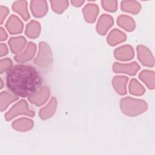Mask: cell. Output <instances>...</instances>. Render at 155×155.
Returning <instances> with one entry per match:
<instances>
[{
  "label": "cell",
  "mask_w": 155,
  "mask_h": 155,
  "mask_svg": "<svg viewBox=\"0 0 155 155\" xmlns=\"http://www.w3.org/2000/svg\"><path fill=\"white\" fill-rule=\"evenodd\" d=\"M42 78L38 70L27 64L13 66L6 74V85L14 94L28 97L42 86Z\"/></svg>",
  "instance_id": "cell-1"
},
{
  "label": "cell",
  "mask_w": 155,
  "mask_h": 155,
  "mask_svg": "<svg viewBox=\"0 0 155 155\" xmlns=\"http://www.w3.org/2000/svg\"><path fill=\"white\" fill-rule=\"evenodd\" d=\"M120 108L124 114L133 117L146 111L148 105L143 100L128 96L120 99Z\"/></svg>",
  "instance_id": "cell-2"
},
{
  "label": "cell",
  "mask_w": 155,
  "mask_h": 155,
  "mask_svg": "<svg viewBox=\"0 0 155 155\" xmlns=\"http://www.w3.org/2000/svg\"><path fill=\"white\" fill-rule=\"evenodd\" d=\"M34 64L42 68H48L53 62V54L49 45L45 42L39 44V50L37 56L33 61Z\"/></svg>",
  "instance_id": "cell-3"
},
{
  "label": "cell",
  "mask_w": 155,
  "mask_h": 155,
  "mask_svg": "<svg viewBox=\"0 0 155 155\" xmlns=\"http://www.w3.org/2000/svg\"><path fill=\"white\" fill-rule=\"evenodd\" d=\"M35 113L28 107V104L25 100H21L15 104L5 114V119L10 121L19 115H26L30 117H34Z\"/></svg>",
  "instance_id": "cell-4"
},
{
  "label": "cell",
  "mask_w": 155,
  "mask_h": 155,
  "mask_svg": "<svg viewBox=\"0 0 155 155\" xmlns=\"http://www.w3.org/2000/svg\"><path fill=\"white\" fill-rule=\"evenodd\" d=\"M50 95V91L48 87L42 86L36 92L28 97V101L38 107L45 104L48 99Z\"/></svg>",
  "instance_id": "cell-5"
},
{
  "label": "cell",
  "mask_w": 155,
  "mask_h": 155,
  "mask_svg": "<svg viewBox=\"0 0 155 155\" xmlns=\"http://www.w3.org/2000/svg\"><path fill=\"white\" fill-rule=\"evenodd\" d=\"M137 58L140 62L144 66L153 67L154 65V56L148 48L139 45L136 48Z\"/></svg>",
  "instance_id": "cell-6"
},
{
  "label": "cell",
  "mask_w": 155,
  "mask_h": 155,
  "mask_svg": "<svg viewBox=\"0 0 155 155\" xmlns=\"http://www.w3.org/2000/svg\"><path fill=\"white\" fill-rule=\"evenodd\" d=\"M139 69L140 66L136 62H133L128 64L114 62L113 65V70L114 73H124L130 76L135 75Z\"/></svg>",
  "instance_id": "cell-7"
},
{
  "label": "cell",
  "mask_w": 155,
  "mask_h": 155,
  "mask_svg": "<svg viewBox=\"0 0 155 155\" xmlns=\"http://www.w3.org/2000/svg\"><path fill=\"white\" fill-rule=\"evenodd\" d=\"M114 56L117 60L128 61L134 58V51L133 47L131 45H124L114 50Z\"/></svg>",
  "instance_id": "cell-8"
},
{
  "label": "cell",
  "mask_w": 155,
  "mask_h": 155,
  "mask_svg": "<svg viewBox=\"0 0 155 155\" xmlns=\"http://www.w3.org/2000/svg\"><path fill=\"white\" fill-rule=\"evenodd\" d=\"M36 51V45L32 42H29L24 50L14 57L15 61L23 63L30 61L34 57Z\"/></svg>",
  "instance_id": "cell-9"
},
{
  "label": "cell",
  "mask_w": 155,
  "mask_h": 155,
  "mask_svg": "<svg viewBox=\"0 0 155 155\" xmlns=\"http://www.w3.org/2000/svg\"><path fill=\"white\" fill-rule=\"evenodd\" d=\"M114 20L111 16L107 14L102 15L96 25V31L100 35H105L113 26Z\"/></svg>",
  "instance_id": "cell-10"
},
{
  "label": "cell",
  "mask_w": 155,
  "mask_h": 155,
  "mask_svg": "<svg viewBox=\"0 0 155 155\" xmlns=\"http://www.w3.org/2000/svg\"><path fill=\"white\" fill-rule=\"evenodd\" d=\"M5 27L11 35H17L22 31L24 24L18 16L12 15L8 19Z\"/></svg>",
  "instance_id": "cell-11"
},
{
  "label": "cell",
  "mask_w": 155,
  "mask_h": 155,
  "mask_svg": "<svg viewBox=\"0 0 155 155\" xmlns=\"http://www.w3.org/2000/svg\"><path fill=\"white\" fill-rule=\"evenodd\" d=\"M30 10L35 17L42 18L47 13V2L45 1H31L30 2Z\"/></svg>",
  "instance_id": "cell-12"
},
{
  "label": "cell",
  "mask_w": 155,
  "mask_h": 155,
  "mask_svg": "<svg viewBox=\"0 0 155 155\" xmlns=\"http://www.w3.org/2000/svg\"><path fill=\"white\" fill-rule=\"evenodd\" d=\"M99 7L96 4L89 3L85 5L82 9V13L84 19L88 23L95 22L99 13Z\"/></svg>",
  "instance_id": "cell-13"
},
{
  "label": "cell",
  "mask_w": 155,
  "mask_h": 155,
  "mask_svg": "<svg viewBox=\"0 0 155 155\" xmlns=\"http://www.w3.org/2000/svg\"><path fill=\"white\" fill-rule=\"evenodd\" d=\"M8 45L11 51L14 54L20 53L27 44V40L24 36L11 38L8 40Z\"/></svg>",
  "instance_id": "cell-14"
},
{
  "label": "cell",
  "mask_w": 155,
  "mask_h": 155,
  "mask_svg": "<svg viewBox=\"0 0 155 155\" xmlns=\"http://www.w3.org/2000/svg\"><path fill=\"white\" fill-rule=\"evenodd\" d=\"M128 78L124 76H116L113 78L112 84L114 89L120 95H125L127 93V85Z\"/></svg>",
  "instance_id": "cell-15"
},
{
  "label": "cell",
  "mask_w": 155,
  "mask_h": 155,
  "mask_svg": "<svg viewBox=\"0 0 155 155\" xmlns=\"http://www.w3.org/2000/svg\"><path fill=\"white\" fill-rule=\"evenodd\" d=\"M127 40L126 35L122 31L114 28L108 34L107 41L110 45L115 46L120 43L124 42Z\"/></svg>",
  "instance_id": "cell-16"
},
{
  "label": "cell",
  "mask_w": 155,
  "mask_h": 155,
  "mask_svg": "<svg viewBox=\"0 0 155 155\" xmlns=\"http://www.w3.org/2000/svg\"><path fill=\"white\" fill-rule=\"evenodd\" d=\"M12 128L18 131L24 132L31 130L33 127V121L27 117H21L14 120L12 124Z\"/></svg>",
  "instance_id": "cell-17"
},
{
  "label": "cell",
  "mask_w": 155,
  "mask_h": 155,
  "mask_svg": "<svg viewBox=\"0 0 155 155\" xmlns=\"http://www.w3.org/2000/svg\"><path fill=\"white\" fill-rule=\"evenodd\" d=\"M56 108H57V100L56 97H53L50 99L48 104L40 110L39 113L40 117L43 120L47 119L51 117L54 114Z\"/></svg>",
  "instance_id": "cell-18"
},
{
  "label": "cell",
  "mask_w": 155,
  "mask_h": 155,
  "mask_svg": "<svg viewBox=\"0 0 155 155\" xmlns=\"http://www.w3.org/2000/svg\"><path fill=\"white\" fill-rule=\"evenodd\" d=\"M117 25L127 31H132L134 30L136 23L134 19L130 16L122 15L118 16L117 19Z\"/></svg>",
  "instance_id": "cell-19"
},
{
  "label": "cell",
  "mask_w": 155,
  "mask_h": 155,
  "mask_svg": "<svg viewBox=\"0 0 155 155\" xmlns=\"http://www.w3.org/2000/svg\"><path fill=\"white\" fill-rule=\"evenodd\" d=\"M40 33L41 25L38 21L31 20L26 25L25 34L28 38L36 39L39 36Z\"/></svg>",
  "instance_id": "cell-20"
},
{
  "label": "cell",
  "mask_w": 155,
  "mask_h": 155,
  "mask_svg": "<svg viewBox=\"0 0 155 155\" xmlns=\"http://www.w3.org/2000/svg\"><path fill=\"white\" fill-rule=\"evenodd\" d=\"M12 9L18 13L22 18L27 21L30 18V15L27 8V2L26 1H17L12 5Z\"/></svg>",
  "instance_id": "cell-21"
},
{
  "label": "cell",
  "mask_w": 155,
  "mask_h": 155,
  "mask_svg": "<svg viewBox=\"0 0 155 155\" xmlns=\"http://www.w3.org/2000/svg\"><path fill=\"white\" fill-rule=\"evenodd\" d=\"M139 78L149 89L154 88L155 74L153 71L143 70L139 74Z\"/></svg>",
  "instance_id": "cell-22"
},
{
  "label": "cell",
  "mask_w": 155,
  "mask_h": 155,
  "mask_svg": "<svg viewBox=\"0 0 155 155\" xmlns=\"http://www.w3.org/2000/svg\"><path fill=\"white\" fill-rule=\"evenodd\" d=\"M120 8L124 12L136 15L140 11L141 5L136 1H123L120 4Z\"/></svg>",
  "instance_id": "cell-23"
},
{
  "label": "cell",
  "mask_w": 155,
  "mask_h": 155,
  "mask_svg": "<svg viewBox=\"0 0 155 155\" xmlns=\"http://www.w3.org/2000/svg\"><path fill=\"white\" fill-rule=\"evenodd\" d=\"M18 99V96L14 94H11L7 91H2L0 95V108L1 111H4L10 104L15 102Z\"/></svg>",
  "instance_id": "cell-24"
},
{
  "label": "cell",
  "mask_w": 155,
  "mask_h": 155,
  "mask_svg": "<svg viewBox=\"0 0 155 155\" xmlns=\"http://www.w3.org/2000/svg\"><path fill=\"white\" fill-rule=\"evenodd\" d=\"M129 91L133 95L142 96L145 92V89L136 79H132L129 84Z\"/></svg>",
  "instance_id": "cell-25"
},
{
  "label": "cell",
  "mask_w": 155,
  "mask_h": 155,
  "mask_svg": "<svg viewBox=\"0 0 155 155\" xmlns=\"http://www.w3.org/2000/svg\"><path fill=\"white\" fill-rule=\"evenodd\" d=\"M50 4L53 10L56 13L61 14L68 7L69 3L68 1H51Z\"/></svg>",
  "instance_id": "cell-26"
},
{
  "label": "cell",
  "mask_w": 155,
  "mask_h": 155,
  "mask_svg": "<svg viewBox=\"0 0 155 155\" xmlns=\"http://www.w3.org/2000/svg\"><path fill=\"white\" fill-rule=\"evenodd\" d=\"M103 8L109 12H114L117 8V2L113 0H103L101 1Z\"/></svg>",
  "instance_id": "cell-27"
},
{
  "label": "cell",
  "mask_w": 155,
  "mask_h": 155,
  "mask_svg": "<svg viewBox=\"0 0 155 155\" xmlns=\"http://www.w3.org/2000/svg\"><path fill=\"white\" fill-rule=\"evenodd\" d=\"M13 67V62L12 60L8 58L2 59L0 61V73H3L4 72L9 71Z\"/></svg>",
  "instance_id": "cell-28"
},
{
  "label": "cell",
  "mask_w": 155,
  "mask_h": 155,
  "mask_svg": "<svg viewBox=\"0 0 155 155\" xmlns=\"http://www.w3.org/2000/svg\"><path fill=\"white\" fill-rule=\"evenodd\" d=\"M8 13H9V10L7 7L3 6V5H1V7H0V22L1 24L4 22L5 19L7 16Z\"/></svg>",
  "instance_id": "cell-29"
},
{
  "label": "cell",
  "mask_w": 155,
  "mask_h": 155,
  "mask_svg": "<svg viewBox=\"0 0 155 155\" xmlns=\"http://www.w3.org/2000/svg\"><path fill=\"white\" fill-rule=\"evenodd\" d=\"M8 53V48L5 44L1 43L0 45V56L2 57Z\"/></svg>",
  "instance_id": "cell-30"
},
{
  "label": "cell",
  "mask_w": 155,
  "mask_h": 155,
  "mask_svg": "<svg viewBox=\"0 0 155 155\" xmlns=\"http://www.w3.org/2000/svg\"><path fill=\"white\" fill-rule=\"evenodd\" d=\"M7 38V34L6 31L2 27H1V28H0V40L1 41H3L6 40Z\"/></svg>",
  "instance_id": "cell-31"
},
{
  "label": "cell",
  "mask_w": 155,
  "mask_h": 155,
  "mask_svg": "<svg viewBox=\"0 0 155 155\" xmlns=\"http://www.w3.org/2000/svg\"><path fill=\"white\" fill-rule=\"evenodd\" d=\"M85 2L84 1H77V0H73L71 1V4L76 7H79L82 6V5Z\"/></svg>",
  "instance_id": "cell-32"
},
{
  "label": "cell",
  "mask_w": 155,
  "mask_h": 155,
  "mask_svg": "<svg viewBox=\"0 0 155 155\" xmlns=\"http://www.w3.org/2000/svg\"><path fill=\"white\" fill-rule=\"evenodd\" d=\"M1 88H2V84H3V81H2V79L1 78Z\"/></svg>",
  "instance_id": "cell-33"
}]
</instances>
